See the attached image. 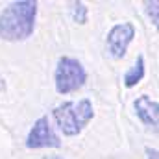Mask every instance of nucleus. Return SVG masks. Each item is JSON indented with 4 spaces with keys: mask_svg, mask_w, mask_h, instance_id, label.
Listing matches in <instances>:
<instances>
[{
    "mask_svg": "<svg viewBox=\"0 0 159 159\" xmlns=\"http://www.w3.org/2000/svg\"><path fill=\"white\" fill-rule=\"evenodd\" d=\"M144 11H146L150 22L154 26H157L159 24V2L157 0H146L144 2Z\"/></svg>",
    "mask_w": 159,
    "mask_h": 159,
    "instance_id": "obj_9",
    "label": "nucleus"
},
{
    "mask_svg": "<svg viewBox=\"0 0 159 159\" xmlns=\"http://www.w3.org/2000/svg\"><path fill=\"white\" fill-rule=\"evenodd\" d=\"M144 152H146V159H159V152H157V148L146 146V148H144Z\"/></svg>",
    "mask_w": 159,
    "mask_h": 159,
    "instance_id": "obj_10",
    "label": "nucleus"
},
{
    "mask_svg": "<svg viewBox=\"0 0 159 159\" xmlns=\"http://www.w3.org/2000/svg\"><path fill=\"white\" fill-rule=\"evenodd\" d=\"M37 2L15 0L0 11V39L7 43H22L35 32Z\"/></svg>",
    "mask_w": 159,
    "mask_h": 159,
    "instance_id": "obj_1",
    "label": "nucleus"
},
{
    "mask_svg": "<svg viewBox=\"0 0 159 159\" xmlns=\"http://www.w3.org/2000/svg\"><path fill=\"white\" fill-rule=\"evenodd\" d=\"M87 81V70L83 63L70 57V56H61L56 63L54 69V87L59 94H72L80 91Z\"/></svg>",
    "mask_w": 159,
    "mask_h": 159,
    "instance_id": "obj_3",
    "label": "nucleus"
},
{
    "mask_svg": "<svg viewBox=\"0 0 159 159\" xmlns=\"http://www.w3.org/2000/svg\"><path fill=\"white\" fill-rule=\"evenodd\" d=\"M70 17H72V20H74V22H78V24H87V19H89L87 6H85L83 2H72Z\"/></svg>",
    "mask_w": 159,
    "mask_h": 159,
    "instance_id": "obj_8",
    "label": "nucleus"
},
{
    "mask_svg": "<svg viewBox=\"0 0 159 159\" xmlns=\"http://www.w3.org/2000/svg\"><path fill=\"white\" fill-rule=\"evenodd\" d=\"M26 148L28 150H41V148H61V139L54 131L50 119L43 115L34 122L26 135Z\"/></svg>",
    "mask_w": 159,
    "mask_h": 159,
    "instance_id": "obj_4",
    "label": "nucleus"
},
{
    "mask_svg": "<svg viewBox=\"0 0 159 159\" xmlns=\"http://www.w3.org/2000/svg\"><path fill=\"white\" fill-rule=\"evenodd\" d=\"M135 26L133 22H119L115 26H111V30L107 32L106 37V50L113 59H122L129 48V44L135 39Z\"/></svg>",
    "mask_w": 159,
    "mask_h": 159,
    "instance_id": "obj_5",
    "label": "nucleus"
},
{
    "mask_svg": "<svg viewBox=\"0 0 159 159\" xmlns=\"http://www.w3.org/2000/svg\"><path fill=\"white\" fill-rule=\"evenodd\" d=\"M133 109L137 119L152 131H157L159 124V102L148 94H141L133 100Z\"/></svg>",
    "mask_w": 159,
    "mask_h": 159,
    "instance_id": "obj_6",
    "label": "nucleus"
},
{
    "mask_svg": "<svg viewBox=\"0 0 159 159\" xmlns=\"http://www.w3.org/2000/svg\"><path fill=\"white\" fill-rule=\"evenodd\" d=\"M52 119L65 137H76L94 119L93 102L89 98H81L78 102L67 100L52 109Z\"/></svg>",
    "mask_w": 159,
    "mask_h": 159,
    "instance_id": "obj_2",
    "label": "nucleus"
},
{
    "mask_svg": "<svg viewBox=\"0 0 159 159\" xmlns=\"http://www.w3.org/2000/svg\"><path fill=\"white\" fill-rule=\"evenodd\" d=\"M144 76H146V63H144V56L139 54L135 63L126 70V74L122 78V83H124L126 89H133V87H137L144 80Z\"/></svg>",
    "mask_w": 159,
    "mask_h": 159,
    "instance_id": "obj_7",
    "label": "nucleus"
}]
</instances>
